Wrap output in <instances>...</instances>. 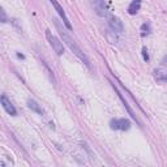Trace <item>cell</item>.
Returning a JSON list of instances; mask_svg holds the SVG:
<instances>
[{"label":"cell","mask_w":167,"mask_h":167,"mask_svg":"<svg viewBox=\"0 0 167 167\" xmlns=\"http://www.w3.org/2000/svg\"><path fill=\"white\" fill-rule=\"evenodd\" d=\"M60 34H61V37H63V41H64V42H65V45L69 47V50H71V51L73 52V54H75L76 56L78 58V59H80L81 61H82V63H84L85 65L87 67V68H89V69H92V64H90V60L87 59V56H86V55H85L84 52H82V50H81V48L77 46V43H76L75 41H73L72 38L68 36V34H65V33H64L63 30H60Z\"/></svg>","instance_id":"6da1fadb"},{"label":"cell","mask_w":167,"mask_h":167,"mask_svg":"<svg viewBox=\"0 0 167 167\" xmlns=\"http://www.w3.org/2000/svg\"><path fill=\"white\" fill-rule=\"evenodd\" d=\"M46 37H47V39H48V42H50V46H51L52 48H54V51L56 52L58 55H63L64 54V47H63V43L60 42L59 39H58L56 37L54 36V34L51 33V30H46Z\"/></svg>","instance_id":"7a4b0ae2"},{"label":"cell","mask_w":167,"mask_h":167,"mask_svg":"<svg viewBox=\"0 0 167 167\" xmlns=\"http://www.w3.org/2000/svg\"><path fill=\"white\" fill-rule=\"evenodd\" d=\"M107 20H108V25H110L112 31H115V33H123L124 31V25L120 21L119 17L114 16V14H107Z\"/></svg>","instance_id":"3957f363"},{"label":"cell","mask_w":167,"mask_h":167,"mask_svg":"<svg viewBox=\"0 0 167 167\" xmlns=\"http://www.w3.org/2000/svg\"><path fill=\"white\" fill-rule=\"evenodd\" d=\"M50 3L52 4V7L55 8V11L58 12V14L61 17V20H63V24L65 25V28L67 29H69V30H72V25H71V22H69V20H68V17H67V14L65 12H64V9H63V7L58 3V0H50Z\"/></svg>","instance_id":"277c9868"},{"label":"cell","mask_w":167,"mask_h":167,"mask_svg":"<svg viewBox=\"0 0 167 167\" xmlns=\"http://www.w3.org/2000/svg\"><path fill=\"white\" fill-rule=\"evenodd\" d=\"M111 129L116 131H128L131 128V122L127 119H112L110 122Z\"/></svg>","instance_id":"5b68a950"},{"label":"cell","mask_w":167,"mask_h":167,"mask_svg":"<svg viewBox=\"0 0 167 167\" xmlns=\"http://www.w3.org/2000/svg\"><path fill=\"white\" fill-rule=\"evenodd\" d=\"M93 7H94L95 13L98 14L99 17H107V7L104 0H94L93 1Z\"/></svg>","instance_id":"8992f818"},{"label":"cell","mask_w":167,"mask_h":167,"mask_svg":"<svg viewBox=\"0 0 167 167\" xmlns=\"http://www.w3.org/2000/svg\"><path fill=\"white\" fill-rule=\"evenodd\" d=\"M0 101H1V106L3 108H4L5 111H7L8 114H9L11 116H16L17 115V110L14 108V106L12 104V102L8 99V97L5 95V94H3L1 95V98H0Z\"/></svg>","instance_id":"52a82bcc"},{"label":"cell","mask_w":167,"mask_h":167,"mask_svg":"<svg viewBox=\"0 0 167 167\" xmlns=\"http://www.w3.org/2000/svg\"><path fill=\"white\" fill-rule=\"evenodd\" d=\"M154 77L158 82L167 84V69L166 68H158L154 71Z\"/></svg>","instance_id":"ba28073f"},{"label":"cell","mask_w":167,"mask_h":167,"mask_svg":"<svg viewBox=\"0 0 167 167\" xmlns=\"http://www.w3.org/2000/svg\"><path fill=\"white\" fill-rule=\"evenodd\" d=\"M140 7H141V0H133L129 4V7H128V13L136 14L140 11Z\"/></svg>","instance_id":"9c48e42d"},{"label":"cell","mask_w":167,"mask_h":167,"mask_svg":"<svg viewBox=\"0 0 167 167\" xmlns=\"http://www.w3.org/2000/svg\"><path fill=\"white\" fill-rule=\"evenodd\" d=\"M28 107L30 108V110H33L34 112L39 114V115H43V110L41 108V106L34 101V99H28Z\"/></svg>","instance_id":"30bf717a"},{"label":"cell","mask_w":167,"mask_h":167,"mask_svg":"<svg viewBox=\"0 0 167 167\" xmlns=\"http://www.w3.org/2000/svg\"><path fill=\"white\" fill-rule=\"evenodd\" d=\"M150 34V24H142L141 26V36L145 37V36H149Z\"/></svg>","instance_id":"8fae6325"},{"label":"cell","mask_w":167,"mask_h":167,"mask_svg":"<svg viewBox=\"0 0 167 167\" xmlns=\"http://www.w3.org/2000/svg\"><path fill=\"white\" fill-rule=\"evenodd\" d=\"M142 56H144V60L145 61L149 60V55H148V50H146V47L142 48Z\"/></svg>","instance_id":"7c38bea8"},{"label":"cell","mask_w":167,"mask_h":167,"mask_svg":"<svg viewBox=\"0 0 167 167\" xmlns=\"http://www.w3.org/2000/svg\"><path fill=\"white\" fill-rule=\"evenodd\" d=\"M0 14H1V22H7V16H5V11L3 9H0Z\"/></svg>","instance_id":"4fadbf2b"}]
</instances>
